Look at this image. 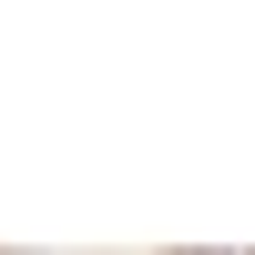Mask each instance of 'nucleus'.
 Segmentation results:
<instances>
[{"instance_id":"obj_1","label":"nucleus","mask_w":255,"mask_h":255,"mask_svg":"<svg viewBox=\"0 0 255 255\" xmlns=\"http://www.w3.org/2000/svg\"><path fill=\"white\" fill-rule=\"evenodd\" d=\"M174 255H204V245H174Z\"/></svg>"}]
</instances>
